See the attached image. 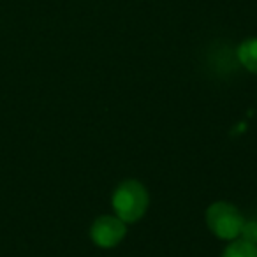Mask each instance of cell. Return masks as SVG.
I'll use <instances>...</instances> for the list:
<instances>
[{
    "label": "cell",
    "mask_w": 257,
    "mask_h": 257,
    "mask_svg": "<svg viewBox=\"0 0 257 257\" xmlns=\"http://www.w3.org/2000/svg\"><path fill=\"white\" fill-rule=\"evenodd\" d=\"M111 203L120 220H123L125 224H133L143 218V215L147 213L150 196L143 183H140L138 180H125L114 189Z\"/></svg>",
    "instance_id": "obj_1"
},
{
    "label": "cell",
    "mask_w": 257,
    "mask_h": 257,
    "mask_svg": "<svg viewBox=\"0 0 257 257\" xmlns=\"http://www.w3.org/2000/svg\"><path fill=\"white\" fill-rule=\"evenodd\" d=\"M206 224L210 231L220 239H236L241 234L245 218L231 203L217 201L206 210Z\"/></svg>",
    "instance_id": "obj_2"
},
{
    "label": "cell",
    "mask_w": 257,
    "mask_h": 257,
    "mask_svg": "<svg viewBox=\"0 0 257 257\" xmlns=\"http://www.w3.org/2000/svg\"><path fill=\"white\" fill-rule=\"evenodd\" d=\"M125 222L116 215H102L90 227V238L100 248H113L125 238Z\"/></svg>",
    "instance_id": "obj_3"
},
{
    "label": "cell",
    "mask_w": 257,
    "mask_h": 257,
    "mask_svg": "<svg viewBox=\"0 0 257 257\" xmlns=\"http://www.w3.org/2000/svg\"><path fill=\"white\" fill-rule=\"evenodd\" d=\"M238 60L246 71L257 74V37L246 39L238 48Z\"/></svg>",
    "instance_id": "obj_4"
},
{
    "label": "cell",
    "mask_w": 257,
    "mask_h": 257,
    "mask_svg": "<svg viewBox=\"0 0 257 257\" xmlns=\"http://www.w3.org/2000/svg\"><path fill=\"white\" fill-rule=\"evenodd\" d=\"M222 257H257V245L245 241V239H236L225 246Z\"/></svg>",
    "instance_id": "obj_5"
},
{
    "label": "cell",
    "mask_w": 257,
    "mask_h": 257,
    "mask_svg": "<svg viewBox=\"0 0 257 257\" xmlns=\"http://www.w3.org/2000/svg\"><path fill=\"white\" fill-rule=\"evenodd\" d=\"M239 236H243L245 241L257 245V222H245L241 227V234Z\"/></svg>",
    "instance_id": "obj_6"
}]
</instances>
